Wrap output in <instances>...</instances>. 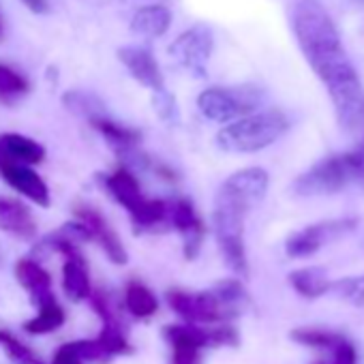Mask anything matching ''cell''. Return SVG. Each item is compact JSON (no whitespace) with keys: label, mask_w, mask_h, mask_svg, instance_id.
I'll return each mask as SVG.
<instances>
[{"label":"cell","mask_w":364,"mask_h":364,"mask_svg":"<svg viewBox=\"0 0 364 364\" xmlns=\"http://www.w3.org/2000/svg\"><path fill=\"white\" fill-rule=\"evenodd\" d=\"M16 281L28 291L31 296V302L33 306L37 309L39 304L48 302L50 298H56L54 296V281H52V274L50 270L37 259V257H22L16 262Z\"/></svg>","instance_id":"obj_17"},{"label":"cell","mask_w":364,"mask_h":364,"mask_svg":"<svg viewBox=\"0 0 364 364\" xmlns=\"http://www.w3.org/2000/svg\"><path fill=\"white\" fill-rule=\"evenodd\" d=\"M215 296H217V300L232 313V317L236 319V317H240L245 311H247V306L251 304V298H249V291H247V287H245V283H242V279H238V277H232V279H223V281H219L213 289H210Z\"/></svg>","instance_id":"obj_23"},{"label":"cell","mask_w":364,"mask_h":364,"mask_svg":"<svg viewBox=\"0 0 364 364\" xmlns=\"http://www.w3.org/2000/svg\"><path fill=\"white\" fill-rule=\"evenodd\" d=\"M163 338L171 347L169 364H202V351L210 347V326L169 323L163 328Z\"/></svg>","instance_id":"obj_11"},{"label":"cell","mask_w":364,"mask_h":364,"mask_svg":"<svg viewBox=\"0 0 364 364\" xmlns=\"http://www.w3.org/2000/svg\"><path fill=\"white\" fill-rule=\"evenodd\" d=\"M46 146L22 133H0V167L26 165L35 167L46 161Z\"/></svg>","instance_id":"obj_16"},{"label":"cell","mask_w":364,"mask_h":364,"mask_svg":"<svg viewBox=\"0 0 364 364\" xmlns=\"http://www.w3.org/2000/svg\"><path fill=\"white\" fill-rule=\"evenodd\" d=\"M92 341L99 347V351L105 358V362H109L116 355H131L133 353V345H131V341L127 336L122 319L101 321V330H99V334Z\"/></svg>","instance_id":"obj_20"},{"label":"cell","mask_w":364,"mask_h":364,"mask_svg":"<svg viewBox=\"0 0 364 364\" xmlns=\"http://www.w3.org/2000/svg\"><path fill=\"white\" fill-rule=\"evenodd\" d=\"M289 336H291V341H296L304 347L323 349V351H330L341 341L338 334L328 332V330H317V328H296V330H291Z\"/></svg>","instance_id":"obj_28"},{"label":"cell","mask_w":364,"mask_h":364,"mask_svg":"<svg viewBox=\"0 0 364 364\" xmlns=\"http://www.w3.org/2000/svg\"><path fill=\"white\" fill-rule=\"evenodd\" d=\"M118 60L129 71V75L137 84L148 88L150 92L165 90L163 71H161L154 54L148 48H144V46H124V48L118 50Z\"/></svg>","instance_id":"obj_13"},{"label":"cell","mask_w":364,"mask_h":364,"mask_svg":"<svg viewBox=\"0 0 364 364\" xmlns=\"http://www.w3.org/2000/svg\"><path fill=\"white\" fill-rule=\"evenodd\" d=\"M97 180L107 196L127 210L135 234H163L171 230L169 200L146 198L135 171L118 165L109 173H97Z\"/></svg>","instance_id":"obj_3"},{"label":"cell","mask_w":364,"mask_h":364,"mask_svg":"<svg viewBox=\"0 0 364 364\" xmlns=\"http://www.w3.org/2000/svg\"><path fill=\"white\" fill-rule=\"evenodd\" d=\"M31 92L28 77L16 67L0 63V103L14 105Z\"/></svg>","instance_id":"obj_24"},{"label":"cell","mask_w":364,"mask_h":364,"mask_svg":"<svg viewBox=\"0 0 364 364\" xmlns=\"http://www.w3.org/2000/svg\"><path fill=\"white\" fill-rule=\"evenodd\" d=\"M287 281H289L291 289L306 300L326 296L330 289V283H332V279L323 266H304V268L291 270Z\"/></svg>","instance_id":"obj_19"},{"label":"cell","mask_w":364,"mask_h":364,"mask_svg":"<svg viewBox=\"0 0 364 364\" xmlns=\"http://www.w3.org/2000/svg\"><path fill=\"white\" fill-rule=\"evenodd\" d=\"M171 11L169 7L161 5V3H152V5H144L139 7L131 22H129V28L135 37H141V39H161L163 35H167V31L171 28Z\"/></svg>","instance_id":"obj_18"},{"label":"cell","mask_w":364,"mask_h":364,"mask_svg":"<svg viewBox=\"0 0 364 364\" xmlns=\"http://www.w3.org/2000/svg\"><path fill=\"white\" fill-rule=\"evenodd\" d=\"M213 52H215V35L208 26L202 24L180 33L169 46V56L176 60V65L196 77L206 75Z\"/></svg>","instance_id":"obj_8"},{"label":"cell","mask_w":364,"mask_h":364,"mask_svg":"<svg viewBox=\"0 0 364 364\" xmlns=\"http://www.w3.org/2000/svg\"><path fill=\"white\" fill-rule=\"evenodd\" d=\"M289 116L283 109H259L234 120L217 133V146L230 154H253L270 148L289 131Z\"/></svg>","instance_id":"obj_4"},{"label":"cell","mask_w":364,"mask_h":364,"mask_svg":"<svg viewBox=\"0 0 364 364\" xmlns=\"http://www.w3.org/2000/svg\"><path fill=\"white\" fill-rule=\"evenodd\" d=\"M169 309L185 321L196 326H219L232 323V313L217 300V296L208 291H185V289H169L167 291Z\"/></svg>","instance_id":"obj_7"},{"label":"cell","mask_w":364,"mask_h":364,"mask_svg":"<svg viewBox=\"0 0 364 364\" xmlns=\"http://www.w3.org/2000/svg\"><path fill=\"white\" fill-rule=\"evenodd\" d=\"M289 26L311 71L326 86L341 129L360 131L364 127V86L330 14L317 0H296L289 7Z\"/></svg>","instance_id":"obj_1"},{"label":"cell","mask_w":364,"mask_h":364,"mask_svg":"<svg viewBox=\"0 0 364 364\" xmlns=\"http://www.w3.org/2000/svg\"><path fill=\"white\" fill-rule=\"evenodd\" d=\"M355 230V219H330V221H319L311 223L298 232H294L285 240V253L291 259L300 257H311L323 247L345 238Z\"/></svg>","instance_id":"obj_9"},{"label":"cell","mask_w":364,"mask_h":364,"mask_svg":"<svg viewBox=\"0 0 364 364\" xmlns=\"http://www.w3.org/2000/svg\"><path fill=\"white\" fill-rule=\"evenodd\" d=\"M67 321V311L56 298H50L48 302L37 306V315L24 321V332L31 336H43L60 330Z\"/></svg>","instance_id":"obj_22"},{"label":"cell","mask_w":364,"mask_h":364,"mask_svg":"<svg viewBox=\"0 0 364 364\" xmlns=\"http://www.w3.org/2000/svg\"><path fill=\"white\" fill-rule=\"evenodd\" d=\"M122 302H124V309L129 311V315H133L135 319H141V321L152 319L159 311L156 294L146 283H141L137 279H131L124 285Z\"/></svg>","instance_id":"obj_21"},{"label":"cell","mask_w":364,"mask_h":364,"mask_svg":"<svg viewBox=\"0 0 364 364\" xmlns=\"http://www.w3.org/2000/svg\"><path fill=\"white\" fill-rule=\"evenodd\" d=\"M328 353H330V362H321V364H355V349L343 336Z\"/></svg>","instance_id":"obj_30"},{"label":"cell","mask_w":364,"mask_h":364,"mask_svg":"<svg viewBox=\"0 0 364 364\" xmlns=\"http://www.w3.org/2000/svg\"><path fill=\"white\" fill-rule=\"evenodd\" d=\"M22 5L37 16H46L50 11V0H22Z\"/></svg>","instance_id":"obj_32"},{"label":"cell","mask_w":364,"mask_h":364,"mask_svg":"<svg viewBox=\"0 0 364 364\" xmlns=\"http://www.w3.org/2000/svg\"><path fill=\"white\" fill-rule=\"evenodd\" d=\"M63 103L71 114L84 118L86 122H90V120H95L99 116H107L105 103L97 95L86 92V90H69V92H65Z\"/></svg>","instance_id":"obj_25"},{"label":"cell","mask_w":364,"mask_h":364,"mask_svg":"<svg viewBox=\"0 0 364 364\" xmlns=\"http://www.w3.org/2000/svg\"><path fill=\"white\" fill-rule=\"evenodd\" d=\"M73 217H75V221H80V223L88 230L92 242H97V245L101 247V251L107 255V259H109L112 264L124 266V264L129 262V251H127V247L122 245L120 236L116 234V230L109 225V221H107L95 206L77 204V206L73 208Z\"/></svg>","instance_id":"obj_12"},{"label":"cell","mask_w":364,"mask_h":364,"mask_svg":"<svg viewBox=\"0 0 364 364\" xmlns=\"http://www.w3.org/2000/svg\"><path fill=\"white\" fill-rule=\"evenodd\" d=\"M169 228L176 230L182 240V255H185V259L196 262L202 253L208 230L191 200L187 198L169 200Z\"/></svg>","instance_id":"obj_10"},{"label":"cell","mask_w":364,"mask_h":364,"mask_svg":"<svg viewBox=\"0 0 364 364\" xmlns=\"http://www.w3.org/2000/svg\"><path fill=\"white\" fill-rule=\"evenodd\" d=\"M364 173V150L358 146L355 150L330 154L315 165H311L304 173H300L291 191L298 198H323L334 196L349 187Z\"/></svg>","instance_id":"obj_5"},{"label":"cell","mask_w":364,"mask_h":364,"mask_svg":"<svg viewBox=\"0 0 364 364\" xmlns=\"http://www.w3.org/2000/svg\"><path fill=\"white\" fill-rule=\"evenodd\" d=\"M264 101L266 90L257 84L210 86L198 95V109L206 120L225 127L234 120L259 112Z\"/></svg>","instance_id":"obj_6"},{"label":"cell","mask_w":364,"mask_h":364,"mask_svg":"<svg viewBox=\"0 0 364 364\" xmlns=\"http://www.w3.org/2000/svg\"><path fill=\"white\" fill-rule=\"evenodd\" d=\"M270 187V176L264 167H245L223 180L215 196L213 232L228 268L238 277H249V257L245 245V223L253 208H257Z\"/></svg>","instance_id":"obj_2"},{"label":"cell","mask_w":364,"mask_h":364,"mask_svg":"<svg viewBox=\"0 0 364 364\" xmlns=\"http://www.w3.org/2000/svg\"><path fill=\"white\" fill-rule=\"evenodd\" d=\"M50 364H86V362L80 358V353H77V349H75V345L71 341V343H63L56 349V353H54Z\"/></svg>","instance_id":"obj_31"},{"label":"cell","mask_w":364,"mask_h":364,"mask_svg":"<svg viewBox=\"0 0 364 364\" xmlns=\"http://www.w3.org/2000/svg\"><path fill=\"white\" fill-rule=\"evenodd\" d=\"M0 176H3V180L16 193H20L31 204H35L39 208H50L52 206V193H50L48 182L37 173L35 167L3 165V167H0Z\"/></svg>","instance_id":"obj_15"},{"label":"cell","mask_w":364,"mask_h":364,"mask_svg":"<svg viewBox=\"0 0 364 364\" xmlns=\"http://www.w3.org/2000/svg\"><path fill=\"white\" fill-rule=\"evenodd\" d=\"M152 107L156 112V116L167 122V124H176L180 120V109H178V103L176 99L165 90H159V92H152Z\"/></svg>","instance_id":"obj_29"},{"label":"cell","mask_w":364,"mask_h":364,"mask_svg":"<svg viewBox=\"0 0 364 364\" xmlns=\"http://www.w3.org/2000/svg\"><path fill=\"white\" fill-rule=\"evenodd\" d=\"M0 232L22 242H35L39 236V223L22 200L0 193Z\"/></svg>","instance_id":"obj_14"},{"label":"cell","mask_w":364,"mask_h":364,"mask_svg":"<svg viewBox=\"0 0 364 364\" xmlns=\"http://www.w3.org/2000/svg\"><path fill=\"white\" fill-rule=\"evenodd\" d=\"M328 294H332L353 306H364V274L332 281Z\"/></svg>","instance_id":"obj_27"},{"label":"cell","mask_w":364,"mask_h":364,"mask_svg":"<svg viewBox=\"0 0 364 364\" xmlns=\"http://www.w3.org/2000/svg\"><path fill=\"white\" fill-rule=\"evenodd\" d=\"M3 31H5V26H3V20H0V37H3Z\"/></svg>","instance_id":"obj_33"},{"label":"cell","mask_w":364,"mask_h":364,"mask_svg":"<svg viewBox=\"0 0 364 364\" xmlns=\"http://www.w3.org/2000/svg\"><path fill=\"white\" fill-rule=\"evenodd\" d=\"M0 349H3L7 358L16 364H48L41 360V355H37L26 343H22L9 330H0Z\"/></svg>","instance_id":"obj_26"}]
</instances>
